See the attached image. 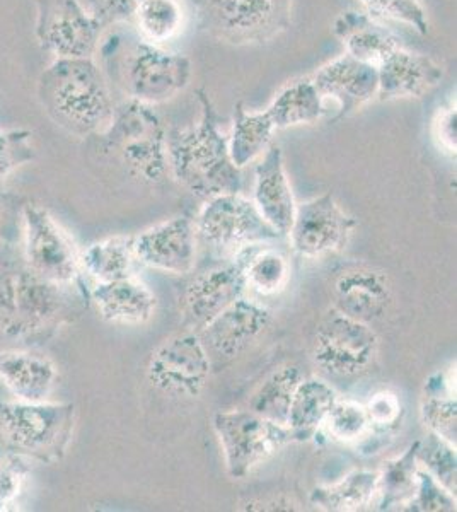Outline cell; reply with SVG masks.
<instances>
[{
	"instance_id": "obj_1",
	"label": "cell",
	"mask_w": 457,
	"mask_h": 512,
	"mask_svg": "<svg viewBox=\"0 0 457 512\" xmlns=\"http://www.w3.org/2000/svg\"><path fill=\"white\" fill-rule=\"evenodd\" d=\"M200 120L190 128H174L168 135V161L174 178L198 198L239 193L241 168L229 152V139L220 134L219 117L209 93L200 88Z\"/></svg>"
},
{
	"instance_id": "obj_2",
	"label": "cell",
	"mask_w": 457,
	"mask_h": 512,
	"mask_svg": "<svg viewBox=\"0 0 457 512\" xmlns=\"http://www.w3.org/2000/svg\"><path fill=\"white\" fill-rule=\"evenodd\" d=\"M76 425L72 403L2 402L0 436L12 453L28 460L55 465L69 451Z\"/></svg>"
},
{
	"instance_id": "obj_3",
	"label": "cell",
	"mask_w": 457,
	"mask_h": 512,
	"mask_svg": "<svg viewBox=\"0 0 457 512\" xmlns=\"http://www.w3.org/2000/svg\"><path fill=\"white\" fill-rule=\"evenodd\" d=\"M64 286L31 268L0 270V335L28 340L47 332L65 315Z\"/></svg>"
},
{
	"instance_id": "obj_4",
	"label": "cell",
	"mask_w": 457,
	"mask_h": 512,
	"mask_svg": "<svg viewBox=\"0 0 457 512\" xmlns=\"http://www.w3.org/2000/svg\"><path fill=\"white\" fill-rule=\"evenodd\" d=\"M50 101L62 122L79 134L108 128L115 113L105 79L91 59H58L50 70Z\"/></svg>"
},
{
	"instance_id": "obj_5",
	"label": "cell",
	"mask_w": 457,
	"mask_h": 512,
	"mask_svg": "<svg viewBox=\"0 0 457 512\" xmlns=\"http://www.w3.org/2000/svg\"><path fill=\"white\" fill-rule=\"evenodd\" d=\"M197 7L210 36L244 47L282 35L292 21L294 0H197Z\"/></svg>"
},
{
	"instance_id": "obj_6",
	"label": "cell",
	"mask_w": 457,
	"mask_h": 512,
	"mask_svg": "<svg viewBox=\"0 0 457 512\" xmlns=\"http://www.w3.org/2000/svg\"><path fill=\"white\" fill-rule=\"evenodd\" d=\"M108 134L130 175L145 183H159L164 178L168 169V135L151 105L130 99L113 113Z\"/></svg>"
},
{
	"instance_id": "obj_7",
	"label": "cell",
	"mask_w": 457,
	"mask_h": 512,
	"mask_svg": "<svg viewBox=\"0 0 457 512\" xmlns=\"http://www.w3.org/2000/svg\"><path fill=\"white\" fill-rule=\"evenodd\" d=\"M212 425L224 449L227 473L234 480L249 475L285 444L294 443L285 425L263 419L251 410L217 412Z\"/></svg>"
},
{
	"instance_id": "obj_8",
	"label": "cell",
	"mask_w": 457,
	"mask_h": 512,
	"mask_svg": "<svg viewBox=\"0 0 457 512\" xmlns=\"http://www.w3.org/2000/svg\"><path fill=\"white\" fill-rule=\"evenodd\" d=\"M23 251L26 267L58 286H72L81 277V256L57 219L40 205L23 209Z\"/></svg>"
},
{
	"instance_id": "obj_9",
	"label": "cell",
	"mask_w": 457,
	"mask_h": 512,
	"mask_svg": "<svg viewBox=\"0 0 457 512\" xmlns=\"http://www.w3.org/2000/svg\"><path fill=\"white\" fill-rule=\"evenodd\" d=\"M379 352V337L369 323L331 311L314 333L313 359L331 376H357L369 371Z\"/></svg>"
},
{
	"instance_id": "obj_10",
	"label": "cell",
	"mask_w": 457,
	"mask_h": 512,
	"mask_svg": "<svg viewBox=\"0 0 457 512\" xmlns=\"http://www.w3.org/2000/svg\"><path fill=\"white\" fill-rule=\"evenodd\" d=\"M123 86L144 105L173 99L190 84L191 62L185 55L162 50L140 38L123 60Z\"/></svg>"
},
{
	"instance_id": "obj_11",
	"label": "cell",
	"mask_w": 457,
	"mask_h": 512,
	"mask_svg": "<svg viewBox=\"0 0 457 512\" xmlns=\"http://www.w3.org/2000/svg\"><path fill=\"white\" fill-rule=\"evenodd\" d=\"M197 229L209 245L219 250L241 251L282 236L261 216L255 202L241 193L209 198L198 217Z\"/></svg>"
},
{
	"instance_id": "obj_12",
	"label": "cell",
	"mask_w": 457,
	"mask_h": 512,
	"mask_svg": "<svg viewBox=\"0 0 457 512\" xmlns=\"http://www.w3.org/2000/svg\"><path fill=\"white\" fill-rule=\"evenodd\" d=\"M210 378L209 350L198 333H178L159 345L147 366V381L164 395L195 398Z\"/></svg>"
},
{
	"instance_id": "obj_13",
	"label": "cell",
	"mask_w": 457,
	"mask_h": 512,
	"mask_svg": "<svg viewBox=\"0 0 457 512\" xmlns=\"http://www.w3.org/2000/svg\"><path fill=\"white\" fill-rule=\"evenodd\" d=\"M355 227L357 221L340 209L333 193H324L297 205L289 231L290 241L299 255L321 258L342 251Z\"/></svg>"
},
{
	"instance_id": "obj_14",
	"label": "cell",
	"mask_w": 457,
	"mask_h": 512,
	"mask_svg": "<svg viewBox=\"0 0 457 512\" xmlns=\"http://www.w3.org/2000/svg\"><path fill=\"white\" fill-rule=\"evenodd\" d=\"M248 282L243 263L212 268L198 275L186 289L183 323L188 332L200 333L215 316L244 297Z\"/></svg>"
},
{
	"instance_id": "obj_15",
	"label": "cell",
	"mask_w": 457,
	"mask_h": 512,
	"mask_svg": "<svg viewBox=\"0 0 457 512\" xmlns=\"http://www.w3.org/2000/svg\"><path fill=\"white\" fill-rule=\"evenodd\" d=\"M137 262L173 275L190 274L197 255L195 227L188 217H173L134 236Z\"/></svg>"
},
{
	"instance_id": "obj_16",
	"label": "cell",
	"mask_w": 457,
	"mask_h": 512,
	"mask_svg": "<svg viewBox=\"0 0 457 512\" xmlns=\"http://www.w3.org/2000/svg\"><path fill=\"white\" fill-rule=\"evenodd\" d=\"M311 79L321 98L338 103L335 120H342L377 99V67L347 53L323 65Z\"/></svg>"
},
{
	"instance_id": "obj_17",
	"label": "cell",
	"mask_w": 457,
	"mask_h": 512,
	"mask_svg": "<svg viewBox=\"0 0 457 512\" xmlns=\"http://www.w3.org/2000/svg\"><path fill=\"white\" fill-rule=\"evenodd\" d=\"M272 315L261 304L238 299L198 333L205 349L222 359H236L267 330Z\"/></svg>"
},
{
	"instance_id": "obj_18",
	"label": "cell",
	"mask_w": 457,
	"mask_h": 512,
	"mask_svg": "<svg viewBox=\"0 0 457 512\" xmlns=\"http://www.w3.org/2000/svg\"><path fill=\"white\" fill-rule=\"evenodd\" d=\"M442 77L444 69L434 59L422 53L408 52L403 47L396 48L377 65V99L422 98L439 86Z\"/></svg>"
},
{
	"instance_id": "obj_19",
	"label": "cell",
	"mask_w": 457,
	"mask_h": 512,
	"mask_svg": "<svg viewBox=\"0 0 457 512\" xmlns=\"http://www.w3.org/2000/svg\"><path fill=\"white\" fill-rule=\"evenodd\" d=\"M256 207L278 233L289 234L296 216V200L285 171L284 154L278 146H270L255 169Z\"/></svg>"
},
{
	"instance_id": "obj_20",
	"label": "cell",
	"mask_w": 457,
	"mask_h": 512,
	"mask_svg": "<svg viewBox=\"0 0 457 512\" xmlns=\"http://www.w3.org/2000/svg\"><path fill=\"white\" fill-rule=\"evenodd\" d=\"M336 311L372 323L386 315L391 304V286L386 275L372 268H352L343 272L333 289Z\"/></svg>"
},
{
	"instance_id": "obj_21",
	"label": "cell",
	"mask_w": 457,
	"mask_h": 512,
	"mask_svg": "<svg viewBox=\"0 0 457 512\" xmlns=\"http://www.w3.org/2000/svg\"><path fill=\"white\" fill-rule=\"evenodd\" d=\"M57 366L26 350H0V383L19 402H47L57 386Z\"/></svg>"
},
{
	"instance_id": "obj_22",
	"label": "cell",
	"mask_w": 457,
	"mask_h": 512,
	"mask_svg": "<svg viewBox=\"0 0 457 512\" xmlns=\"http://www.w3.org/2000/svg\"><path fill=\"white\" fill-rule=\"evenodd\" d=\"M91 297L101 318L113 325H144L157 309L156 294L134 275L96 284Z\"/></svg>"
},
{
	"instance_id": "obj_23",
	"label": "cell",
	"mask_w": 457,
	"mask_h": 512,
	"mask_svg": "<svg viewBox=\"0 0 457 512\" xmlns=\"http://www.w3.org/2000/svg\"><path fill=\"white\" fill-rule=\"evenodd\" d=\"M333 33L342 41L347 55L374 67L401 47L400 38L367 12H342L335 19Z\"/></svg>"
},
{
	"instance_id": "obj_24",
	"label": "cell",
	"mask_w": 457,
	"mask_h": 512,
	"mask_svg": "<svg viewBox=\"0 0 457 512\" xmlns=\"http://www.w3.org/2000/svg\"><path fill=\"white\" fill-rule=\"evenodd\" d=\"M99 23L77 0H62L47 30L48 47L58 59H91L98 47Z\"/></svg>"
},
{
	"instance_id": "obj_25",
	"label": "cell",
	"mask_w": 457,
	"mask_h": 512,
	"mask_svg": "<svg viewBox=\"0 0 457 512\" xmlns=\"http://www.w3.org/2000/svg\"><path fill=\"white\" fill-rule=\"evenodd\" d=\"M338 396L323 379H302L290 403L287 429L294 441H309L323 427Z\"/></svg>"
},
{
	"instance_id": "obj_26",
	"label": "cell",
	"mask_w": 457,
	"mask_h": 512,
	"mask_svg": "<svg viewBox=\"0 0 457 512\" xmlns=\"http://www.w3.org/2000/svg\"><path fill=\"white\" fill-rule=\"evenodd\" d=\"M379 473L355 470L333 485H321L309 495L314 507L326 512H360L371 509L377 495Z\"/></svg>"
},
{
	"instance_id": "obj_27",
	"label": "cell",
	"mask_w": 457,
	"mask_h": 512,
	"mask_svg": "<svg viewBox=\"0 0 457 512\" xmlns=\"http://www.w3.org/2000/svg\"><path fill=\"white\" fill-rule=\"evenodd\" d=\"M267 111L277 130L313 125L323 118L324 99L314 86L313 79H301L282 89Z\"/></svg>"
},
{
	"instance_id": "obj_28",
	"label": "cell",
	"mask_w": 457,
	"mask_h": 512,
	"mask_svg": "<svg viewBox=\"0 0 457 512\" xmlns=\"http://www.w3.org/2000/svg\"><path fill=\"white\" fill-rule=\"evenodd\" d=\"M273 125L268 111H248L243 103L234 106V122L229 137V152L238 168L253 163L258 156L267 151L272 140Z\"/></svg>"
},
{
	"instance_id": "obj_29",
	"label": "cell",
	"mask_w": 457,
	"mask_h": 512,
	"mask_svg": "<svg viewBox=\"0 0 457 512\" xmlns=\"http://www.w3.org/2000/svg\"><path fill=\"white\" fill-rule=\"evenodd\" d=\"M135 260L134 236H115L89 246L81 255V268L101 284L130 277Z\"/></svg>"
},
{
	"instance_id": "obj_30",
	"label": "cell",
	"mask_w": 457,
	"mask_h": 512,
	"mask_svg": "<svg viewBox=\"0 0 457 512\" xmlns=\"http://www.w3.org/2000/svg\"><path fill=\"white\" fill-rule=\"evenodd\" d=\"M420 439L410 444L405 453L386 461L377 480V509L379 511H403L417 490V449Z\"/></svg>"
},
{
	"instance_id": "obj_31",
	"label": "cell",
	"mask_w": 457,
	"mask_h": 512,
	"mask_svg": "<svg viewBox=\"0 0 457 512\" xmlns=\"http://www.w3.org/2000/svg\"><path fill=\"white\" fill-rule=\"evenodd\" d=\"M301 369L284 366L270 374L265 383L255 391L249 400V410L275 424L285 425L289 419L290 403L302 381Z\"/></svg>"
},
{
	"instance_id": "obj_32",
	"label": "cell",
	"mask_w": 457,
	"mask_h": 512,
	"mask_svg": "<svg viewBox=\"0 0 457 512\" xmlns=\"http://www.w3.org/2000/svg\"><path fill=\"white\" fill-rule=\"evenodd\" d=\"M134 21L142 40L162 45L181 35L186 12L181 0H140Z\"/></svg>"
},
{
	"instance_id": "obj_33",
	"label": "cell",
	"mask_w": 457,
	"mask_h": 512,
	"mask_svg": "<svg viewBox=\"0 0 457 512\" xmlns=\"http://www.w3.org/2000/svg\"><path fill=\"white\" fill-rule=\"evenodd\" d=\"M422 419L430 432L456 446L457 403L454 384L446 374H435L425 384Z\"/></svg>"
},
{
	"instance_id": "obj_34",
	"label": "cell",
	"mask_w": 457,
	"mask_h": 512,
	"mask_svg": "<svg viewBox=\"0 0 457 512\" xmlns=\"http://www.w3.org/2000/svg\"><path fill=\"white\" fill-rule=\"evenodd\" d=\"M256 246H246L238 255L239 262L243 263L248 286L263 296H273L284 291L290 279L287 258L278 251L258 250Z\"/></svg>"
},
{
	"instance_id": "obj_35",
	"label": "cell",
	"mask_w": 457,
	"mask_h": 512,
	"mask_svg": "<svg viewBox=\"0 0 457 512\" xmlns=\"http://www.w3.org/2000/svg\"><path fill=\"white\" fill-rule=\"evenodd\" d=\"M417 460L425 466V472H429L449 492L456 494L457 458L454 444L429 432V436L418 443Z\"/></svg>"
},
{
	"instance_id": "obj_36",
	"label": "cell",
	"mask_w": 457,
	"mask_h": 512,
	"mask_svg": "<svg viewBox=\"0 0 457 512\" xmlns=\"http://www.w3.org/2000/svg\"><path fill=\"white\" fill-rule=\"evenodd\" d=\"M324 429L336 443L355 444L371 436L372 424L364 405L338 402L324 420Z\"/></svg>"
},
{
	"instance_id": "obj_37",
	"label": "cell",
	"mask_w": 457,
	"mask_h": 512,
	"mask_svg": "<svg viewBox=\"0 0 457 512\" xmlns=\"http://www.w3.org/2000/svg\"><path fill=\"white\" fill-rule=\"evenodd\" d=\"M372 18L389 19L403 23L418 31L420 35L429 33V16L420 0H360Z\"/></svg>"
},
{
	"instance_id": "obj_38",
	"label": "cell",
	"mask_w": 457,
	"mask_h": 512,
	"mask_svg": "<svg viewBox=\"0 0 457 512\" xmlns=\"http://www.w3.org/2000/svg\"><path fill=\"white\" fill-rule=\"evenodd\" d=\"M403 511L410 512H454L456 511V494L440 485L429 472H417V490L406 504Z\"/></svg>"
},
{
	"instance_id": "obj_39",
	"label": "cell",
	"mask_w": 457,
	"mask_h": 512,
	"mask_svg": "<svg viewBox=\"0 0 457 512\" xmlns=\"http://www.w3.org/2000/svg\"><path fill=\"white\" fill-rule=\"evenodd\" d=\"M28 473V458L0 449V511H6L16 502Z\"/></svg>"
},
{
	"instance_id": "obj_40",
	"label": "cell",
	"mask_w": 457,
	"mask_h": 512,
	"mask_svg": "<svg viewBox=\"0 0 457 512\" xmlns=\"http://www.w3.org/2000/svg\"><path fill=\"white\" fill-rule=\"evenodd\" d=\"M365 410L371 419L372 429H377V431H389L396 427L401 420L400 398L389 391H381L372 396V400L367 403Z\"/></svg>"
},
{
	"instance_id": "obj_41",
	"label": "cell",
	"mask_w": 457,
	"mask_h": 512,
	"mask_svg": "<svg viewBox=\"0 0 457 512\" xmlns=\"http://www.w3.org/2000/svg\"><path fill=\"white\" fill-rule=\"evenodd\" d=\"M140 0H101L98 16H94L99 26L103 21H128L134 19Z\"/></svg>"
},
{
	"instance_id": "obj_42",
	"label": "cell",
	"mask_w": 457,
	"mask_h": 512,
	"mask_svg": "<svg viewBox=\"0 0 457 512\" xmlns=\"http://www.w3.org/2000/svg\"><path fill=\"white\" fill-rule=\"evenodd\" d=\"M437 128H439L440 144L446 147L447 151L456 152V110H449L439 118L437 122Z\"/></svg>"
},
{
	"instance_id": "obj_43",
	"label": "cell",
	"mask_w": 457,
	"mask_h": 512,
	"mask_svg": "<svg viewBox=\"0 0 457 512\" xmlns=\"http://www.w3.org/2000/svg\"><path fill=\"white\" fill-rule=\"evenodd\" d=\"M14 166V152H12L11 140L6 134L0 132V180L11 171Z\"/></svg>"
},
{
	"instance_id": "obj_44",
	"label": "cell",
	"mask_w": 457,
	"mask_h": 512,
	"mask_svg": "<svg viewBox=\"0 0 457 512\" xmlns=\"http://www.w3.org/2000/svg\"><path fill=\"white\" fill-rule=\"evenodd\" d=\"M6 219L2 216V210H0V238H6Z\"/></svg>"
}]
</instances>
